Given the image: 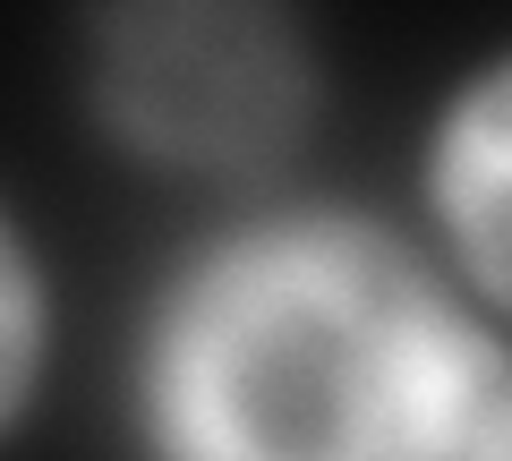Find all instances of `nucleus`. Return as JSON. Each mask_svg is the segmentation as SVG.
Masks as SVG:
<instances>
[{
  "instance_id": "1",
  "label": "nucleus",
  "mask_w": 512,
  "mask_h": 461,
  "mask_svg": "<svg viewBox=\"0 0 512 461\" xmlns=\"http://www.w3.org/2000/svg\"><path fill=\"white\" fill-rule=\"evenodd\" d=\"M470 393V333L359 231L231 248L163 342V436L180 461H436Z\"/></svg>"
},
{
  "instance_id": "2",
  "label": "nucleus",
  "mask_w": 512,
  "mask_h": 461,
  "mask_svg": "<svg viewBox=\"0 0 512 461\" xmlns=\"http://www.w3.org/2000/svg\"><path fill=\"white\" fill-rule=\"evenodd\" d=\"M103 94L154 154L256 163L299 120V60L265 0H120Z\"/></svg>"
},
{
  "instance_id": "3",
  "label": "nucleus",
  "mask_w": 512,
  "mask_h": 461,
  "mask_svg": "<svg viewBox=\"0 0 512 461\" xmlns=\"http://www.w3.org/2000/svg\"><path fill=\"white\" fill-rule=\"evenodd\" d=\"M444 205H453L470 265L512 299V77L461 111L453 146H444Z\"/></svg>"
},
{
  "instance_id": "4",
  "label": "nucleus",
  "mask_w": 512,
  "mask_h": 461,
  "mask_svg": "<svg viewBox=\"0 0 512 461\" xmlns=\"http://www.w3.org/2000/svg\"><path fill=\"white\" fill-rule=\"evenodd\" d=\"M18 376H26V282L0 248V402L18 393Z\"/></svg>"
},
{
  "instance_id": "5",
  "label": "nucleus",
  "mask_w": 512,
  "mask_h": 461,
  "mask_svg": "<svg viewBox=\"0 0 512 461\" xmlns=\"http://www.w3.org/2000/svg\"><path fill=\"white\" fill-rule=\"evenodd\" d=\"M478 461H512V419H504V427L487 436V453H478Z\"/></svg>"
}]
</instances>
